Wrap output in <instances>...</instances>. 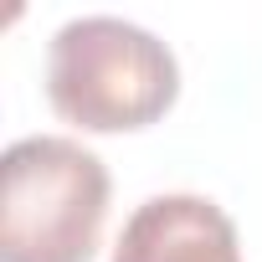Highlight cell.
Masks as SVG:
<instances>
[{
	"label": "cell",
	"instance_id": "cell-1",
	"mask_svg": "<svg viewBox=\"0 0 262 262\" xmlns=\"http://www.w3.org/2000/svg\"><path fill=\"white\" fill-rule=\"evenodd\" d=\"M47 98L72 128L128 134L175 108L180 62L155 31L134 21L77 16L47 47Z\"/></svg>",
	"mask_w": 262,
	"mask_h": 262
},
{
	"label": "cell",
	"instance_id": "cell-2",
	"mask_svg": "<svg viewBox=\"0 0 262 262\" xmlns=\"http://www.w3.org/2000/svg\"><path fill=\"white\" fill-rule=\"evenodd\" d=\"M108 221V170L62 134L16 139L0 160V262H93Z\"/></svg>",
	"mask_w": 262,
	"mask_h": 262
},
{
	"label": "cell",
	"instance_id": "cell-3",
	"mask_svg": "<svg viewBox=\"0 0 262 262\" xmlns=\"http://www.w3.org/2000/svg\"><path fill=\"white\" fill-rule=\"evenodd\" d=\"M113 262H242L231 216L206 195H149L123 221Z\"/></svg>",
	"mask_w": 262,
	"mask_h": 262
}]
</instances>
